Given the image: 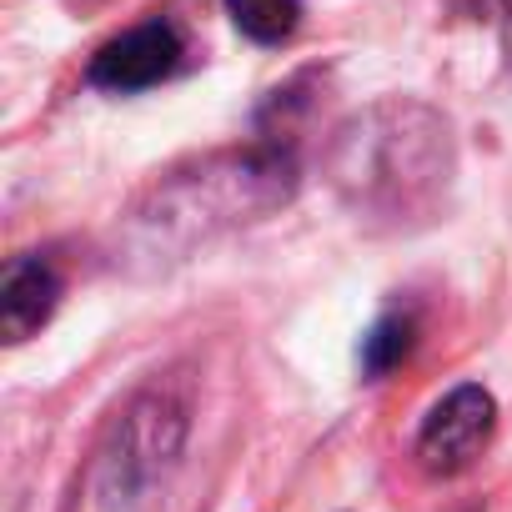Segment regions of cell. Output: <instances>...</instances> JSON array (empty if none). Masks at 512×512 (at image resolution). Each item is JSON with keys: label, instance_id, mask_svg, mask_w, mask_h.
Wrapping results in <instances>:
<instances>
[{"label": "cell", "instance_id": "cell-1", "mask_svg": "<svg viewBox=\"0 0 512 512\" xmlns=\"http://www.w3.org/2000/svg\"><path fill=\"white\" fill-rule=\"evenodd\" d=\"M337 191L352 211L382 226L422 221L447 176H452V141L447 126L412 101H382L342 126L332 151Z\"/></svg>", "mask_w": 512, "mask_h": 512}, {"label": "cell", "instance_id": "cell-2", "mask_svg": "<svg viewBox=\"0 0 512 512\" xmlns=\"http://www.w3.org/2000/svg\"><path fill=\"white\" fill-rule=\"evenodd\" d=\"M292 191H297V166L282 146L226 151L161 181L156 196L141 206V226L156 231V241L191 246L196 236L206 241L226 226L277 211L282 201H292Z\"/></svg>", "mask_w": 512, "mask_h": 512}, {"label": "cell", "instance_id": "cell-3", "mask_svg": "<svg viewBox=\"0 0 512 512\" xmlns=\"http://www.w3.org/2000/svg\"><path fill=\"white\" fill-rule=\"evenodd\" d=\"M492 427H497V402H492V392H482L477 382L452 387V392L427 412V422H422V432H417V462H422V472H432V477H457V472H467V467L482 457V447L492 442Z\"/></svg>", "mask_w": 512, "mask_h": 512}, {"label": "cell", "instance_id": "cell-4", "mask_svg": "<svg viewBox=\"0 0 512 512\" xmlns=\"http://www.w3.org/2000/svg\"><path fill=\"white\" fill-rule=\"evenodd\" d=\"M176 66H181V36H176V26L171 21H146V26H131L116 41H106L91 56V71L86 76L101 91L131 96V91H146V86L166 81Z\"/></svg>", "mask_w": 512, "mask_h": 512}, {"label": "cell", "instance_id": "cell-5", "mask_svg": "<svg viewBox=\"0 0 512 512\" xmlns=\"http://www.w3.org/2000/svg\"><path fill=\"white\" fill-rule=\"evenodd\" d=\"M56 307H61V277L51 272V262L16 256L6 277H0V337L21 347L26 337H36L51 322Z\"/></svg>", "mask_w": 512, "mask_h": 512}, {"label": "cell", "instance_id": "cell-6", "mask_svg": "<svg viewBox=\"0 0 512 512\" xmlns=\"http://www.w3.org/2000/svg\"><path fill=\"white\" fill-rule=\"evenodd\" d=\"M131 427H126V437L136 442L141 437V447L146 452H176V442H181V417H176V407L166 402V397H141L136 407H131V417H126ZM126 452V447H121ZM161 467L156 462H141V457H121V477H126V497H131V487H141V482H151Z\"/></svg>", "mask_w": 512, "mask_h": 512}, {"label": "cell", "instance_id": "cell-7", "mask_svg": "<svg viewBox=\"0 0 512 512\" xmlns=\"http://www.w3.org/2000/svg\"><path fill=\"white\" fill-rule=\"evenodd\" d=\"M226 16L256 46H282L302 26V0H226Z\"/></svg>", "mask_w": 512, "mask_h": 512}, {"label": "cell", "instance_id": "cell-8", "mask_svg": "<svg viewBox=\"0 0 512 512\" xmlns=\"http://www.w3.org/2000/svg\"><path fill=\"white\" fill-rule=\"evenodd\" d=\"M412 342H417V322H412V317H382V322L362 337V372H367V377H387L392 367L407 362Z\"/></svg>", "mask_w": 512, "mask_h": 512}, {"label": "cell", "instance_id": "cell-9", "mask_svg": "<svg viewBox=\"0 0 512 512\" xmlns=\"http://www.w3.org/2000/svg\"><path fill=\"white\" fill-rule=\"evenodd\" d=\"M502 36H507V56H512V0H502Z\"/></svg>", "mask_w": 512, "mask_h": 512}]
</instances>
